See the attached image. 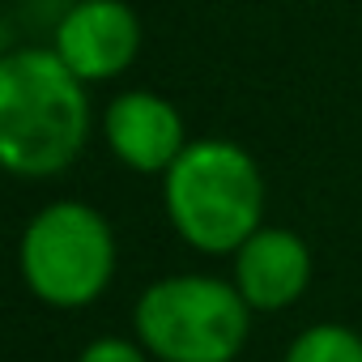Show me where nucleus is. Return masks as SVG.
<instances>
[{
	"instance_id": "obj_1",
	"label": "nucleus",
	"mask_w": 362,
	"mask_h": 362,
	"mask_svg": "<svg viewBox=\"0 0 362 362\" xmlns=\"http://www.w3.org/2000/svg\"><path fill=\"white\" fill-rule=\"evenodd\" d=\"M90 136L86 81L56 47H18L0 60V162L13 175H60Z\"/></svg>"
},
{
	"instance_id": "obj_2",
	"label": "nucleus",
	"mask_w": 362,
	"mask_h": 362,
	"mask_svg": "<svg viewBox=\"0 0 362 362\" xmlns=\"http://www.w3.org/2000/svg\"><path fill=\"white\" fill-rule=\"evenodd\" d=\"M170 226L197 252H239L264 226V179L235 141H192L162 175Z\"/></svg>"
},
{
	"instance_id": "obj_3",
	"label": "nucleus",
	"mask_w": 362,
	"mask_h": 362,
	"mask_svg": "<svg viewBox=\"0 0 362 362\" xmlns=\"http://www.w3.org/2000/svg\"><path fill=\"white\" fill-rule=\"evenodd\" d=\"M132 324L145 354L162 362H235L252 328V307L230 281L179 273L145 286Z\"/></svg>"
},
{
	"instance_id": "obj_4",
	"label": "nucleus",
	"mask_w": 362,
	"mask_h": 362,
	"mask_svg": "<svg viewBox=\"0 0 362 362\" xmlns=\"http://www.w3.org/2000/svg\"><path fill=\"white\" fill-rule=\"evenodd\" d=\"M22 277L47 307H90L115 273V239L98 209L56 201L39 209L22 235Z\"/></svg>"
},
{
	"instance_id": "obj_5",
	"label": "nucleus",
	"mask_w": 362,
	"mask_h": 362,
	"mask_svg": "<svg viewBox=\"0 0 362 362\" xmlns=\"http://www.w3.org/2000/svg\"><path fill=\"white\" fill-rule=\"evenodd\" d=\"M52 47L81 81H107L136 60L141 22L124 0H77L60 18Z\"/></svg>"
},
{
	"instance_id": "obj_6",
	"label": "nucleus",
	"mask_w": 362,
	"mask_h": 362,
	"mask_svg": "<svg viewBox=\"0 0 362 362\" xmlns=\"http://www.w3.org/2000/svg\"><path fill=\"white\" fill-rule=\"evenodd\" d=\"M103 132L111 153L141 175H166L175 158L188 149L179 111L149 90H124L119 98H111L103 115Z\"/></svg>"
},
{
	"instance_id": "obj_7",
	"label": "nucleus",
	"mask_w": 362,
	"mask_h": 362,
	"mask_svg": "<svg viewBox=\"0 0 362 362\" xmlns=\"http://www.w3.org/2000/svg\"><path fill=\"white\" fill-rule=\"evenodd\" d=\"M311 281V252L294 230L260 226L235 252V286L252 311H281L303 298Z\"/></svg>"
},
{
	"instance_id": "obj_8",
	"label": "nucleus",
	"mask_w": 362,
	"mask_h": 362,
	"mask_svg": "<svg viewBox=\"0 0 362 362\" xmlns=\"http://www.w3.org/2000/svg\"><path fill=\"white\" fill-rule=\"evenodd\" d=\"M281 362H362V337L345 324H311L294 337Z\"/></svg>"
},
{
	"instance_id": "obj_9",
	"label": "nucleus",
	"mask_w": 362,
	"mask_h": 362,
	"mask_svg": "<svg viewBox=\"0 0 362 362\" xmlns=\"http://www.w3.org/2000/svg\"><path fill=\"white\" fill-rule=\"evenodd\" d=\"M77 362H145V345H132L124 337H98L86 345Z\"/></svg>"
}]
</instances>
